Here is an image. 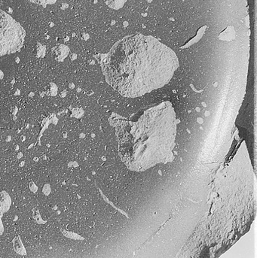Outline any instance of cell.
<instances>
[{"label":"cell","instance_id":"cell-1","mask_svg":"<svg viewBox=\"0 0 257 258\" xmlns=\"http://www.w3.org/2000/svg\"><path fill=\"white\" fill-rule=\"evenodd\" d=\"M107 83L125 97H141L169 83L179 67L177 55L151 36H128L96 56Z\"/></svg>","mask_w":257,"mask_h":258},{"label":"cell","instance_id":"cell-2","mask_svg":"<svg viewBox=\"0 0 257 258\" xmlns=\"http://www.w3.org/2000/svg\"><path fill=\"white\" fill-rule=\"evenodd\" d=\"M116 129L119 156L131 170H146L172 160L177 118L170 102L118 122Z\"/></svg>","mask_w":257,"mask_h":258},{"label":"cell","instance_id":"cell-3","mask_svg":"<svg viewBox=\"0 0 257 258\" xmlns=\"http://www.w3.org/2000/svg\"><path fill=\"white\" fill-rule=\"evenodd\" d=\"M25 36L22 26L10 15L0 10V56L20 51Z\"/></svg>","mask_w":257,"mask_h":258},{"label":"cell","instance_id":"cell-4","mask_svg":"<svg viewBox=\"0 0 257 258\" xmlns=\"http://www.w3.org/2000/svg\"><path fill=\"white\" fill-rule=\"evenodd\" d=\"M12 204V200L9 194L6 191L0 192V215L9 211Z\"/></svg>","mask_w":257,"mask_h":258},{"label":"cell","instance_id":"cell-5","mask_svg":"<svg viewBox=\"0 0 257 258\" xmlns=\"http://www.w3.org/2000/svg\"><path fill=\"white\" fill-rule=\"evenodd\" d=\"M207 28H208V26H203V27H201V28L198 30V32H197L196 36L192 38V39H191L189 42H186L184 45L180 47V49H186V48H189V47L199 42V41L202 39L204 33H205Z\"/></svg>","mask_w":257,"mask_h":258},{"label":"cell","instance_id":"cell-6","mask_svg":"<svg viewBox=\"0 0 257 258\" xmlns=\"http://www.w3.org/2000/svg\"><path fill=\"white\" fill-rule=\"evenodd\" d=\"M235 36H236V33H235L234 27H229L219 35V39L226 41V42H231V41L235 40Z\"/></svg>","mask_w":257,"mask_h":258},{"label":"cell","instance_id":"cell-7","mask_svg":"<svg viewBox=\"0 0 257 258\" xmlns=\"http://www.w3.org/2000/svg\"><path fill=\"white\" fill-rule=\"evenodd\" d=\"M13 248L18 254H22V255L27 254V251L23 245L21 237L19 236H15V239H13Z\"/></svg>","mask_w":257,"mask_h":258},{"label":"cell","instance_id":"cell-8","mask_svg":"<svg viewBox=\"0 0 257 258\" xmlns=\"http://www.w3.org/2000/svg\"><path fill=\"white\" fill-rule=\"evenodd\" d=\"M104 1L110 9L119 10L125 6L128 0H104Z\"/></svg>","mask_w":257,"mask_h":258},{"label":"cell","instance_id":"cell-9","mask_svg":"<svg viewBox=\"0 0 257 258\" xmlns=\"http://www.w3.org/2000/svg\"><path fill=\"white\" fill-rule=\"evenodd\" d=\"M29 1L40 6H48L56 3L58 0H29Z\"/></svg>","mask_w":257,"mask_h":258},{"label":"cell","instance_id":"cell-10","mask_svg":"<svg viewBox=\"0 0 257 258\" xmlns=\"http://www.w3.org/2000/svg\"><path fill=\"white\" fill-rule=\"evenodd\" d=\"M33 217H34L35 220L37 221V223H39V224L45 223V221H42V218H40V215H39L38 210L35 211V212H33Z\"/></svg>","mask_w":257,"mask_h":258},{"label":"cell","instance_id":"cell-11","mask_svg":"<svg viewBox=\"0 0 257 258\" xmlns=\"http://www.w3.org/2000/svg\"><path fill=\"white\" fill-rule=\"evenodd\" d=\"M42 192H43L45 195H48L51 193V187H50L49 184H46L44 185L43 188H42Z\"/></svg>","mask_w":257,"mask_h":258},{"label":"cell","instance_id":"cell-12","mask_svg":"<svg viewBox=\"0 0 257 258\" xmlns=\"http://www.w3.org/2000/svg\"><path fill=\"white\" fill-rule=\"evenodd\" d=\"M30 190L33 192H36V190H37V187H36V186L35 185V184L33 181H31V182L30 183Z\"/></svg>","mask_w":257,"mask_h":258},{"label":"cell","instance_id":"cell-13","mask_svg":"<svg viewBox=\"0 0 257 258\" xmlns=\"http://www.w3.org/2000/svg\"><path fill=\"white\" fill-rule=\"evenodd\" d=\"M2 215H0V236L3 233V231H4V227H3V221H2L1 218Z\"/></svg>","mask_w":257,"mask_h":258}]
</instances>
